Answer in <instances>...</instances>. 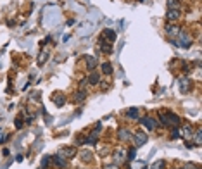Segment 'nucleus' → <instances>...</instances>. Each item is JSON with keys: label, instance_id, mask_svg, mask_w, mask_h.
<instances>
[{"label": "nucleus", "instance_id": "obj_24", "mask_svg": "<svg viewBox=\"0 0 202 169\" xmlns=\"http://www.w3.org/2000/svg\"><path fill=\"white\" fill-rule=\"evenodd\" d=\"M168 7L169 9H178V0H168Z\"/></svg>", "mask_w": 202, "mask_h": 169}, {"label": "nucleus", "instance_id": "obj_4", "mask_svg": "<svg viewBox=\"0 0 202 169\" xmlns=\"http://www.w3.org/2000/svg\"><path fill=\"white\" fill-rule=\"evenodd\" d=\"M59 155L64 159H73L76 155V150L73 147H62L61 150H59Z\"/></svg>", "mask_w": 202, "mask_h": 169}, {"label": "nucleus", "instance_id": "obj_28", "mask_svg": "<svg viewBox=\"0 0 202 169\" xmlns=\"http://www.w3.org/2000/svg\"><path fill=\"white\" fill-rule=\"evenodd\" d=\"M104 169H119V167H117V164H107Z\"/></svg>", "mask_w": 202, "mask_h": 169}, {"label": "nucleus", "instance_id": "obj_8", "mask_svg": "<svg viewBox=\"0 0 202 169\" xmlns=\"http://www.w3.org/2000/svg\"><path fill=\"white\" fill-rule=\"evenodd\" d=\"M190 88H192V81L188 78H183L180 81V91H181V93H188Z\"/></svg>", "mask_w": 202, "mask_h": 169}, {"label": "nucleus", "instance_id": "obj_23", "mask_svg": "<svg viewBox=\"0 0 202 169\" xmlns=\"http://www.w3.org/2000/svg\"><path fill=\"white\" fill-rule=\"evenodd\" d=\"M152 169H164V160H155L152 164Z\"/></svg>", "mask_w": 202, "mask_h": 169}, {"label": "nucleus", "instance_id": "obj_22", "mask_svg": "<svg viewBox=\"0 0 202 169\" xmlns=\"http://www.w3.org/2000/svg\"><path fill=\"white\" fill-rule=\"evenodd\" d=\"M47 57H48V52H47V50H45V52H42V53H40V59H38V64H40V66H42V64H45Z\"/></svg>", "mask_w": 202, "mask_h": 169}, {"label": "nucleus", "instance_id": "obj_2", "mask_svg": "<svg viewBox=\"0 0 202 169\" xmlns=\"http://www.w3.org/2000/svg\"><path fill=\"white\" fill-rule=\"evenodd\" d=\"M140 122L144 124L145 129H149V131H154L155 128H157V121H155L154 117H142Z\"/></svg>", "mask_w": 202, "mask_h": 169}, {"label": "nucleus", "instance_id": "obj_3", "mask_svg": "<svg viewBox=\"0 0 202 169\" xmlns=\"http://www.w3.org/2000/svg\"><path fill=\"white\" fill-rule=\"evenodd\" d=\"M178 36H180V42H176V43H180L183 48H190L192 40H190V36H188L185 31H180V33H178Z\"/></svg>", "mask_w": 202, "mask_h": 169}, {"label": "nucleus", "instance_id": "obj_18", "mask_svg": "<svg viewBox=\"0 0 202 169\" xmlns=\"http://www.w3.org/2000/svg\"><path fill=\"white\" fill-rule=\"evenodd\" d=\"M102 73L104 74H112V64L111 62H104L102 64Z\"/></svg>", "mask_w": 202, "mask_h": 169}, {"label": "nucleus", "instance_id": "obj_27", "mask_svg": "<svg viewBox=\"0 0 202 169\" xmlns=\"http://www.w3.org/2000/svg\"><path fill=\"white\" fill-rule=\"evenodd\" d=\"M171 136H173V138L180 136V129H178V128H175V129H173V131H171Z\"/></svg>", "mask_w": 202, "mask_h": 169}, {"label": "nucleus", "instance_id": "obj_30", "mask_svg": "<svg viewBox=\"0 0 202 169\" xmlns=\"http://www.w3.org/2000/svg\"><path fill=\"white\" fill-rule=\"evenodd\" d=\"M197 166H193V164H186V166H183L181 169H195Z\"/></svg>", "mask_w": 202, "mask_h": 169}, {"label": "nucleus", "instance_id": "obj_21", "mask_svg": "<svg viewBox=\"0 0 202 169\" xmlns=\"http://www.w3.org/2000/svg\"><path fill=\"white\" fill-rule=\"evenodd\" d=\"M123 159H124V152H123V150L114 152V160H116V162H119V160H123Z\"/></svg>", "mask_w": 202, "mask_h": 169}, {"label": "nucleus", "instance_id": "obj_32", "mask_svg": "<svg viewBox=\"0 0 202 169\" xmlns=\"http://www.w3.org/2000/svg\"><path fill=\"white\" fill-rule=\"evenodd\" d=\"M195 169H200V167H195Z\"/></svg>", "mask_w": 202, "mask_h": 169}, {"label": "nucleus", "instance_id": "obj_13", "mask_svg": "<svg viewBox=\"0 0 202 169\" xmlns=\"http://www.w3.org/2000/svg\"><path fill=\"white\" fill-rule=\"evenodd\" d=\"M54 104L57 107H62L64 104H66V98H64L62 93H55V97H54Z\"/></svg>", "mask_w": 202, "mask_h": 169}, {"label": "nucleus", "instance_id": "obj_16", "mask_svg": "<svg viewBox=\"0 0 202 169\" xmlns=\"http://www.w3.org/2000/svg\"><path fill=\"white\" fill-rule=\"evenodd\" d=\"M92 28H93V24H92V22H85V24L81 26V35H83V36H85V35H88V33L92 31Z\"/></svg>", "mask_w": 202, "mask_h": 169}, {"label": "nucleus", "instance_id": "obj_17", "mask_svg": "<svg viewBox=\"0 0 202 169\" xmlns=\"http://www.w3.org/2000/svg\"><path fill=\"white\" fill-rule=\"evenodd\" d=\"M104 38H107L109 42H114V40H116V33L112 31V29H106V31H104Z\"/></svg>", "mask_w": 202, "mask_h": 169}, {"label": "nucleus", "instance_id": "obj_33", "mask_svg": "<svg viewBox=\"0 0 202 169\" xmlns=\"http://www.w3.org/2000/svg\"><path fill=\"white\" fill-rule=\"evenodd\" d=\"M178 169H181V167H178Z\"/></svg>", "mask_w": 202, "mask_h": 169}, {"label": "nucleus", "instance_id": "obj_12", "mask_svg": "<svg viewBox=\"0 0 202 169\" xmlns=\"http://www.w3.org/2000/svg\"><path fill=\"white\" fill-rule=\"evenodd\" d=\"M180 16H181L180 9H169V11H168V19H169V21H176Z\"/></svg>", "mask_w": 202, "mask_h": 169}, {"label": "nucleus", "instance_id": "obj_31", "mask_svg": "<svg viewBox=\"0 0 202 169\" xmlns=\"http://www.w3.org/2000/svg\"><path fill=\"white\" fill-rule=\"evenodd\" d=\"M83 4H88V0H83Z\"/></svg>", "mask_w": 202, "mask_h": 169}, {"label": "nucleus", "instance_id": "obj_9", "mask_svg": "<svg viewBox=\"0 0 202 169\" xmlns=\"http://www.w3.org/2000/svg\"><path fill=\"white\" fill-rule=\"evenodd\" d=\"M117 138H119V140H123V142H128V140H131V138H133V135L128 131V129L121 128V129L117 131Z\"/></svg>", "mask_w": 202, "mask_h": 169}, {"label": "nucleus", "instance_id": "obj_7", "mask_svg": "<svg viewBox=\"0 0 202 169\" xmlns=\"http://www.w3.org/2000/svg\"><path fill=\"white\" fill-rule=\"evenodd\" d=\"M52 162L55 164V167H57V169H64V167H66V159L61 157L59 153H55V155L52 157Z\"/></svg>", "mask_w": 202, "mask_h": 169}, {"label": "nucleus", "instance_id": "obj_25", "mask_svg": "<svg viewBox=\"0 0 202 169\" xmlns=\"http://www.w3.org/2000/svg\"><path fill=\"white\" fill-rule=\"evenodd\" d=\"M135 157H137V148H131V150H130V153H128V159H130V160H133Z\"/></svg>", "mask_w": 202, "mask_h": 169}, {"label": "nucleus", "instance_id": "obj_5", "mask_svg": "<svg viewBox=\"0 0 202 169\" xmlns=\"http://www.w3.org/2000/svg\"><path fill=\"white\" fill-rule=\"evenodd\" d=\"M145 142H147V135H145V133H142V131L135 133V145H137V147L145 145Z\"/></svg>", "mask_w": 202, "mask_h": 169}, {"label": "nucleus", "instance_id": "obj_10", "mask_svg": "<svg viewBox=\"0 0 202 169\" xmlns=\"http://www.w3.org/2000/svg\"><path fill=\"white\" fill-rule=\"evenodd\" d=\"M166 33H168L169 36H178L180 28L176 26V24H168V26H166Z\"/></svg>", "mask_w": 202, "mask_h": 169}, {"label": "nucleus", "instance_id": "obj_6", "mask_svg": "<svg viewBox=\"0 0 202 169\" xmlns=\"http://www.w3.org/2000/svg\"><path fill=\"white\" fill-rule=\"evenodd\" d=\"M85 60H86V67H88V71H93L95 66L99 64V59H97L95 55H86Z\"/></svg>", "mask_w": 202, "mask_h": 169}, {"label": "nucleus", "instance_id": "obj_11", "mask_svg": "<svg viewBox=\"0 0 202 169\" xmlns=\"http://www.w3.org/2000/svg\"><path fill=\"white\" fill-rule=\"evenodd\" d=\"M126 116L130 117V119H138L140 109H138V107H131V109H128V111H126Z\"/></svg>", "mask_w": 202, "mask_h": 169}, {"label": "nucleus", "instance_id": "obj_14", "mask_svg": "<svg viewBox=\"0 0 202 169\" xmlns=\"http://www.w3.org/2000/svg\"><path fill=\"white\" fill-rule=\"evenodd\" d=\"M99 81H100V76L92 71L90 76H88V84H99Z\"/></svg>", "mask_w": 202, "mask_h": 169}, {"label": "nucleus", "instance_id": "obj_26", "mask_svg": "<svg viewBox=\"0 0 202 169\" xmlns=\"http://www.w3.org/2000/svg\"><path fill=\"white\" fill-rule=\"evenodd\" d=\"M48 160H50V157H45L42 160V169H47V166H48Z\"/></svg>", "mask_w": 202, "mask_h": 169}, {"label": "nucleus", "instance_id": "obj_15", "mask_svg": "<svg viewBox=\"0 0 202 169\" xmlns=\"http://www.w3.org/2000/svg\"><path fill=\"white\" fill-rule=\"evenodd\" d=\"M80 157L83 159V162H90L92 159H93V153L88 152V150H83V152L80 153Z\"/></svg>", "mask_w": 202, "mask_h": 169}, {"label": "nucleus", "instance_id": "obj_20", "mask_svg": "<svg viewBox=\"0 0 202 169\" xmlns=\"http://www.w3.org/2000/svg\"><path fill=\"white\" fill-rule=\"evenodd\" d=\"M193 140H195V143L197 145H200V142H202V133H200V128L195 131V135H193Z\"/></svg>", "mask_w": 202, "mask_h": 169}, {"label": "nucleus", "instance_id": "obj_1", "mask_svg": "<svg viewBox=\"0 0 202 169\" xmlns=\"http://www.w3.org/2000/svg\"><path fill=\"white\" fill-rule=\"evenodd\" d=\"M159 119L164 126H178L180 124V117L173 112H159Z\"/></svg>", "mask_w": 202, "mask_h": 169}, {"label": "nucleus", "instance_id": "obj_19", "mask_svg": "<svg viewBox=\"0 0 202 169\" xmlns=\"http://www.w3.org/2000/svg\"><path fill=\"white\" fill-rule=\"evenodd\" d=\"M85 97H86L85 90H80V91H76V93H75V100L76 102H83V100H85Z\"/></svg>", "mask_w": 202, "mask_h": 169}, {"label": "nucleus", "instance_id": "obj_29", "mask_svg": "<svg viewBox=\"0 0 202 169\" xmlns=\"http://www.w3.org/2000/svg\"><path fill=\"white\" fill-rule=\"evenodd\" d=\"M16 128H23V119L21 117H17L16 119Z\"/></svg>", "mask_w": 202, "mask_h": 169}]
</instances>
